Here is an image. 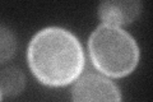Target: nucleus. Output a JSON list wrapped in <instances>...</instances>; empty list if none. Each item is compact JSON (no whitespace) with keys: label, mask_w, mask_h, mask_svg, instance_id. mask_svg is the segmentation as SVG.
<instances>
[{"label":"nucleus","mask_w":153,"mask_h":102,"mask_svg":"<svg viewBox=\"0 0 153 102\" xmlns=\"http://www.w3.org/2000/svg\"><path fill=\"white\" fill-rule=\"evenodd\" d=\"M27 60L37 80L50 87H64L78 80L85 63L78 38L61 27L38 31L28 45Z\"/></svg>","instance_id":"1"},{"label":"nucleus","mask_w":153,"mask_h":102,"mask_svg":"<svg viewBox=\"0 0 153 102\" xmlns=\"http://www.w3.org/2000/svg\"><path fill=\"white\" fill-rule=\"evenodd\" d=\"M89 55L94 68L111 78H123L135 70L139 47L130 33L117 26L100 24L88 40Z\"/></svg>","instance_id":"2"},{"label":"nucleus","mask_w":153,"mask_h":102,"mask_svg":"<svg viewBox=\"0 0 153 102\" xmlns=\"http://www.w3.org/2000/svg\"><path fill=\"white\" fill-rule=\"evenodd\" d=\"M71 98L73 102H121V92L111 79L89 73L75 82Z\"/></svg>","instance_id":"3"},{"label":"nucleus","mask_w":153,"mask_h":102,"mask_svg":"<svg viewBox=\"0 0 153 102\" xmlns=\"http://www.w3.org/2000/svg\"><path fill=\"white\" fill-rule=\"evenodd\" d=\"M142 12V3L135 0L103 1L98 7V16L105 24L125 26L134 22Z\"/></svg>","instance_id":"4"},{"label":"nucleus","mask_w":153,"mask_h":102,"mask_svg":"<svg viewBox=\"0 0 153 102\" xmlns=\"http://www.w3.org/2000/svg\"><path fill=\"white\" fill-rule=\"evenodd\" d=\"M26 77L21 69L16 66H7L1 70L0 74V92H1V100L7 96L13 97L25 89Z\"/></svg>","instance_id":"5"},{"label":"nucleus","mask_w":153,"mask_h":102,"mask_svg":"<svg viewBox=\"0 0 153 102\" xmlns=\"http://www.w3.org/2000/svg\"><path fill=\"white\" fill-rule=\"evenodd\" d=\"M17 50V41L14 33L1 26L0 28V61L5 63L8 59L13 57Z\"/></svg>","instance_id":"6"}]
</instances>
